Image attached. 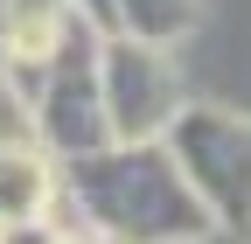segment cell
Returning <instances> with one entry per match:
<instances>
[{
    "label": "cell",
    "instance_id": "1",
    "mask_svg": "<svg viewBox=\"0 0 251 244\" xmlns=\"http://www.w3.org/2000/svg\"><path fill=\"white\" fill-rule=\"evenodd\" d=\"M63 195H70L77 223L112 230L126 244H175V237L216 230L202 195L175 168L168 140H112L84 161H63Z\"/></svg>",
    "mask_w": 251,
    "mask_h": 244
},
{
    "label": "cell",
    "instance_id": "2",
    "mask_svg": "<svg viewBox=\"0 0 251 244\" xmlns=\"http://www.w3.org/2000/svg\"><path fill=\"white\" fill-rule=\"evenodd\" d=\"M98 42H105V28L91 14H77L42 63L7 70L14 91H21V105H28V119H35V140L56 161H84V154H98V146H112L105 84H98Z\"/></svg>",
    "mask_w": 251,
    "mask_h": 244
},
{
    "label": "cell",
    "instance_id": "3",
    "mask_svg": "<svg viewBox=\"0 0 251 244\" xmlns=\"http://www.w3.org/2000/svg\"><path fill=\"white\" fill-rule=\"evenodd\" d=\"M168 154L216 217V230L244 237L251 230V119L230 105H181V119L168 126Z\"/></svg>",
    "mask_w": 251,
    "mask_h": 244
},
{
    "label": "cell",
    "instance_id": "4",
    "mask_svg": "<svg viewBox=\"0 0 251 244\" xmlns=\"http://www.w3.org/2000/svg\"><path fill=\"white\" fill-rule=\"evenodd\" d=\"M98 84H105V119L112 140H168V126L181 119V77L175 56L133 42V35H105L98 42Z\"/></svg>",
    "mask_w": 251,
    "mask_h": 244
},
{
    "label": "cell",
    "instance_id": "5",
    "mask_svg": "<svg viewBox=\"0 0 251 244\" xmlns=\"http://www.w3.org/2000/svg\"><path fill=\"white\" fill-rule=\"evenodd\" d=\"M56 189H63V161L49 154L42 140H14V146H0V223L49 217Z\"/></svg>",
    "mask_w": 251,
    "mask_h": 244
},
{
    "label": "cell",
    "instance_id": "6",
    "mask_svg": "<svg viewBox=\"0 0 251 244\" xmlns=\"http://www.w3.org/2000/svg\"><path fill=\"white\" fill-rule=\"evenodd\" d=\"M112 7V35H133L153 49H175L202 28V0H105Z\"/></svg>",
    "mask_w": 251,
    "mask_h": 244
},
{
    "label": "cell",
    "instance_id": "7",
    "mask_svg": "<svg viewBox=\"0 0 251 244\" xmlns=\"http://www.w3.org/2000/svg\"><path fill=\"white\" fill-rule=\"evenodd\" d=\"M14 140H35V119H28V105H21L14 77L0 70V146H14Z\"/></svg>",
    "mask_w": 251,
    "mask_h": 244
},
{
    "label": "cell",
    "instance_id": "8",
    "mask_svg": "<svg viewBox=\"0 0 251 244\" xmlns=\"http://www.w3.org/2000/svg\"><path fill=\"white\" fill-rule=\"evenodd\" d=\"M0 244H63L56 217H21V223H0Z\"/></svg>",
    "mask_w": 251,
    "mask_h": 244
},
{
    "label": "cell",
    "instance_id": "9",
    "mask_svg": "<svg viewBox=\"0 0 251 244\" xmlns=\"http://www.w3.org/2000/svg\"><path fill=\"white\" fill-rule=\"evenodd\" d=\"M63 244H126V237H112V230H91V223H84V230H70Z\"/></svg>",
    "mask_w": 251,
    "mask_h": 244
},
{
    "label": "cell",
    "instance_id": "10",
    "mask_svg": "<svg viewBox=\"0 0 251 244\" xmlns=\"http://www.w3.org/2000/svg\"><path fill=\"white\" fill-rule=\"evenodd\" d=\"M77 14H91V21H98L105 35H112V7H105V0H77Z\"/></svg>",
    "mask_w": 251,
    "mask_h": 244
},
{
    "label": "cell",
    "instance_id": "11",
    "mask_svg": "<svg viewBox=\"0 0 251 244\" xmlns=\"http://www.w3.org/2000/svg\"><path fill=\"white\" fill-rule=\"evenodd\" d=\"M175 244H237L230 230H202V237H175Z\"/></svg>",
    "mask_w": 251,
    "mask_h": 244
},
{
    "label": "cell",
    "instance_id": "12",
    "mask_svg": "<svg viewBox=\"0 0 251 244\" xmlns=\"http://www.w3.org/2000/svg\"><path fill=\"white\" fill-rule=\"evenodd\" d=\"M0 14H7V0H0Z\"/></svg>",
    "mask_w": 251,
    "mask_h": 244
}]
</instances>
